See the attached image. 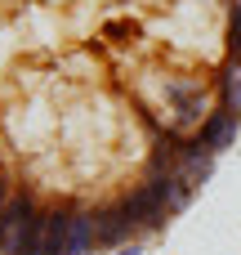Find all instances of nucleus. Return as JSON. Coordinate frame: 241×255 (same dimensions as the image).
Returning <instances> with one entry per match:
<instances>
[{
	"mask_svg": "<svg viewBox=\"0 0 241 255\" xmlns=\"http://www.w3.org/2000/svg\"><path fill=\"white\" fill-rule=\"evenodd\" d=\"M241 134V108H224V103H215V112L201 121V130H197V139L210 148V152H228L233 143H237Z\"/></svg>",
	"mask_w": 241,
	"mask_h": 255,
	"instance_id": "7ed1b4c3",
	"label": "nucleus"
},
{
	"mask_svg": "<svg viewBox=\"0 0 241 255\" xmlns=\"http://www.w3.org/2000/svg\"><path fill=\"white\" fill-rule=\"evenodd\" d=\"M215 157H219V152H210L197 134H188V139L179 143V152H174V170H179V175H188V179L201 188V184L210 179V170H215Z\"/></svg>",
	"mask_w": 241,
	"mask_h": 255,
	"instance_id": "20e7f679",
	"label": "nucleus"
},
{
	"mask_svg": "<svg viewBox=\"0 0 241 255\" xmlns=\"http://www.w3.org/2000/svg\"><path fill=\"white\" fill-rule=\"evenodd\" d=\"M143 31H139V22H130V18H107L103 22V40L107 45H134Z\"/></svg>",
	"mask_w": 241,
	"mask_h": 255,
	"instance_id": "6e6552de",
	"label": "nucleus"
},
{
	"mask_svg": "<svg viewBox=\"0 0 241 255\" xmlns=\"http://www.w3.org/2000/svg\"><path fill=\"white\" fill-rule=\"evenodd\" d=\"M116 197H121V206L130 211V220H134V229H139V238H143V242H148L152 233L170 229V220H174V215L165 211V202L157 197V188H152V184H148L143 175H139L134 184H125V188H121Z\"/></svg>",
	"mask_w": 241,
	"mask_h": 255,
	"instance_id": "f257e3e1",
	"label": "nucleus"
},
{
	"mask_svg": "<svg viewBox=\"0 0 241 255\" xmlns=\"http://www.w3.org/2000/svg\"><path fill=\"white\" fill-rule=\"evenodd\" d=\"M224 58L241 67V0H233L224 13Z\"/></svg>",
	"mask_w": 241,
	"mask_h": 255,
	"instance_id": "0eeeda50",
	"label": "nucleus"
},
{
	"mask_svg": "<svg viewBox=\"0 0 241 255\" xmlns=\"http://www.w3.org/2000/svg\"><path fill=\"white\" fill-rule=\"evenodd\" d=\"M107 255H143V238H134V242H125V247H116V251Z\"/></svg>",
	"mask_w": 241,
	"mask_h": 255,
	"instance_id": "1a4fd4ad",
	"label": "nucleus"
},
{
	"mask_svg": "<svg viewBox=\"0 0 241 255\" xmlns=\"http://www.w3.org/2000/svg\"><path fill=\"white\" fill-rule=\"evenodd\" d=\"M134 238H139V229H134L130 211L121 206V197L94 202V242H98V251H116V247L134 242Z\"/></svg>",
	"mask_w": 241,
	"mask_h": 255,
	"instance_id": "f03ea898",
	"label": "nucleus"
},
{
	"mask_svg": "<svg viewBox=\"0 0 241 255\" xmlns=\"http://www.w3.org/2000/svg\"><path fill=\"white\" fill-rule=\"evenodd\" d=\"M94 206L72 202V220H67V255H94Z\"/></svg>",
	"mask_w": 241,
	"mask_h": 255,
	"instance_id": "423d86ee",
	"label": "nucleus"
},
{
	"mask_svg": "<svg viewBox=\"0 0 241 255\" xmlns=\"http://www.w3.org/2000/svg\"><path fill=\"white\" fill-rule=\"evenodd\" d=\"M143 179L157 188V197L165 202L170 215H183V211L192 206V197H197V184H192L188 175H179V170H170V175H143Z\"/></svg>",
	"mask_w": 241,
	"mask_h": 255,
	"instance_id": "39448f33",
	"label": "nucleus"
}]
</instances>
